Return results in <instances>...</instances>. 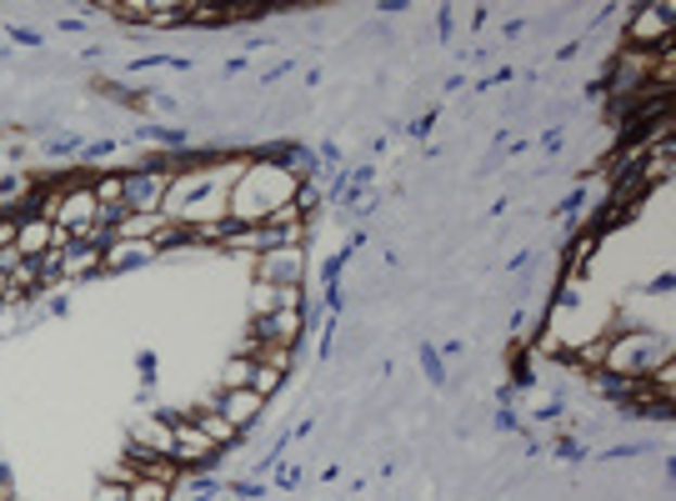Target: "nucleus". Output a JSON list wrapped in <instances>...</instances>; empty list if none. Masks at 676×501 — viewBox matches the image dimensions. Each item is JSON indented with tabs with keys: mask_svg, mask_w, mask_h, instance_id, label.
Here are the masks:
<instances>
[{
	"mask_svg": "<svg viewBox=\"0 0 676 501\" xmlns=\"http://www.w3.org/2000/svg\"><path fill=\"white\" fill-rule=\"evenodd\" d=\"M296 176L271 156V151H260V156H246V171L231 181V196H226V216L235 226H260L271 211H281L286 201H296Z\"/></svg>",
	"mask_w": 676,
	"mask_h": 501,
	"instance_id": "nucleus-1",
	"label": "nucleus"
},
{
	"mask_svg": "<svg viewBox=\"0 0 676 501\" xmlns=\"http://www.w3.org/2000/svg\"><path fill=\"white\" fill-rule=\"evenodd\" d=\"M662 361H672L666 331H647V326H612L607 331V361H601V371L626 376V382H641V376H651Z\"/></svg>",
	"mask_w": 676,
	"mask_h": 501,
	"instance_id": "nucleus-2",
	"label": "nucleus"
},
{
	"mask_svg": "<svg viewBox=\"0 0 676 501\" xmlns=\"http://www.w3.org/2000/svg\"><path fill=\"white\" fill-rule=\"evenodd\" d=\"M632 21L622 30V46H637V51H656L666 40H676V5L672 0H651V5H632Z\"/></svg>",
	"mask_w": 676,
	"mask_h": 501,
	"instance_id": "nucleus-3",
	"label": "nucleus"
},
{
	"mask_svg": "<svg viewBox=\"0 0 676 501\" xmlns=\"http://www.w3.org/2000/svg\"><path fill=\"white\" fill-rule=\"evenodd\" d=\"M170 416H176V451H170V457H176L186 472H211V466L221 462L226 451H216V441L195 426L191 411H170Z\"/></svg>",
	"mask_w": 676,
	"mask_h": 501,
	"instance_id": "nucleus-4",
	"label": "nucleus"
},
{
	"mask_svg": "<svg viewBox=\"0 0 676 501\" xmlns=\"http://www.w3.org/2000/svg\"><path fill=\"white\" fill-rule=\"evenodd\" d=\"M251 277L260 286H306V251L301 246H276V251H260L251 261Z\"/></svg>",
	"mask_w": 676,
	"mask_h": 501,
	"instance_id": "nucleus-5",
	"label": "nucleus"
},
{
	"mask_svg": "<svg viewBox=\"0 0 676 501\" xmlns=\"http://www.w3.org/2000/svg\"><path fill=\"white\" fill-rule=\"evenodd\" d=\"M211 391H216V396H211V407L221 411V416H226V422H231L241 436H246L251 426L266 416V407H271V401H266L260 391H251V386H235V391H221V386H211Z\"/></svg>",
	"mask_w": 676,
	"mask_h": 501,
	"instance_id": "nucleus-6",
	"label": "nucleus"
},
{
	"mask_svg": "<svg viewBox=\"0 0 676 501\" xmlns=\"http://www.w3.org/2000/svg\"><path fill=\"white\" fill-rule=\"evenodd\" d=\"M55 226H65L71 236L91 231L95 226V191H91V176H76L65 181V196H61V211H55Z\"/></svg>",
	"mask_w": 676,
	"mask_h": 501,
	"instance_id": "nucleus-7",
	"label": "nucleus"
},
{
	"mask_svg": "<svg viewBox=\"0 0 676 501\" xmlns=\"http://www.w3.org/2000/svg\"><path fill=\"white\" fill-rule=\"evenodd\" d=\"M126 441L156 451V457H170V451H176V416H170V411H161V416H136V422L126 426Z\"/></svg>",
	"mask_w": 676,
	"mask_h": 501,
	"instance_id": "nucleus-8",
	"label": "nucleus"
},
{
	"mask_svg": "<svg viewBox=\"0 0 676 501\" xmlns=\"http://www.w3.org/2000/svg\"><path fill=\"white\" fill-rule=\"evenodd\" d=\"M145 261H161L151 241H111L101 251V277H116V271H136Z\"/></svg>",
	"mask_w": 676,
	"mask_h": 501,
	"instance_id": "nucleus-9",
	"label": "nucleus"
},
{
	"mask_svg": "<svg viewBox=\"0 0 676 501\" xmlns=\"http://www.w3.org/2000/svg\"><path fill=\"white\" fill-rule=\"evenodd\" d=\"M597 246H601V236L591 231V226H582V231L572 236V246H566V266H561V281H566V286H576V281L586 277V266H591Z\"/></svg>",
	"mask_w": 676,
	"mask_h": 501,
	"instance_id": "nucleus-10",
	"label": "nucleus"
},
{
	"mask_svg": "<svg viewBox=\"0 0 676 501\" xmlns=\"http://www.w3.org/2000/svg\"><path fill=\"white\" fill-rule=\"evenodd\" d=\"M55 241V221H40V216H21V231H15V251L26 261H40Z\"/></svg>",
	"mask_w": 676,
	"mask_h": 501,
	"instance_id": "nucleus-11",
	"label": "nucleus"
},
{
	"mask_svg": "<svg viewBox=\"0 0 676 501\" xmlns=\"http://www.w3.org/2000/svg\"><path fill=\"white\" fill-rule=\"evenodd\" d=\"M101 251H105V246H86V241H71V251L61 256V281L101 277Z\"/></svg>",
	"mask_w": 676,
	"mask_h": 501,
	"instance_id": "nucleus-12",
	"label": "nucleus"
},
{
	"mask_svg": "<svg viewBox=\"0 0 676 501\" xmlns=\"http://www.w3.org/2000/svg\"><path fill=\"white\" fill-rule=\"evenodd\" d=\"M161 226H166V211H126L111 226V241H156Z\"/></svg>",
	"mask_w": 676,
	"mask_h": 501,
	"instance_id": "nucleus-13",
	"label": "nucleus"
},
{
	"mask_svg": "<svg viewBox=\"0 0 676 501\" xmlns=\"http://www.w3.org/2000/svg\"><path fill=\"white\" fill-rule=\"evenodd\" d=\"M191 416H195V426H201V432H206L211 441H216V451H231L235 441H241V432H235V426L226 422V416H221L216 407H195Z\"/></svg>",
	"mask_w": 676,
	"mask_h": 501,
	"instance_id": "nucleus-14",
	"label": "nucleus"
},
{
	"mask_svg": "<svg viewBox=\"0 0 676 501\" xmlns=\"http://www.w3.org/2000/svg\"><path fill=\"white\" fill-rule=\"evenodd\" d=\"M251 371H256V361H251V357H231V361L221 367V382H216V386H221V391H235V386H251Z\"/></svg>",
	"mask_w": 676,
	"mask_h": 501,
	"instance_id": "nucleus-15",
	"label": "nucleus"
},
{
	"mask_svg": "<svg viewBox=\"0 0 676 501\" xmlns=\"http://www.w3.org/2000/svg\"><path fill=\"white\" fill-rule=\"evenodd\" d=\"M281 382H286L281 371H276V367H260V361H256V371H251V391H260L266 401H271V396L281 391Z\"/></svg>",
	"mask_w": 676,
	"mask_h": 501,
	"instance_id": "nucleus-16",
	"label": "nucleus"
},
{
	"mask_svg": "<svg viewBox=\"0 0 676 501\" xmlns=\"http://www.w3.org/2000/svg\"><path fill=\"white\" fill-rule=\"evenodd\" d=\"M276 306H281V291L260 286V281H256V286H251V317H271Z\"/></svg>",
	"mask_w": 676,
	"mask_h": 501,
	"instance_id": "nucleus-17",
	"label": "nucleus"
},
{
	"mask_svg": "<svg viewBox=\"0 0 676 501\" xmlns=\"http://www.w3.org/2000/svg\"><path fill=\"white\" fill-rule=\"evenodd\" d=\"M130 501H176V491L161 487V481H145V476H136V481H130Z\"/></svg>",
	"mask_w": 676,
	"mask_h": 501,
	"instance_id": "nucleus-18",
	"label": "nucleus"
},
{
	"mask_svg": "<svg viewBox=\"0 0 676 501\" xmlns=\"http://www.w3.org/2000/svg\"><path fill=\"white\" fill-rule=\"evenodd\" d=\"M86 501H130V487H126V481H111V476H101Z\"/></svg>",
	"mask_w": 676,
	"mask_h": 501,
	"instance_id": "nucleus-19",
	"label": "nucleus"
},
{
	"mask_svg": "<svg viewBox=\"0 0 676 501\" xmlns=\"http://www.w3.org/2000/svg\"><path fill=\"white\" fill-rule=\"evenodd\" d=\"M5 291H11V281H5V277H0V306H5Z\"/></svg>",
	"mask_w": 676,
	"mask_h": 501,
	"instance_id": "nucleus-20",
	"label": "nucleus"
},
{
	"mask_svg": "<svg viewBox=\"0 0 676 501\" xmlns=\"http://www.w3.org/2000/svg\"><path fill=\"white\" fill-rule=\"evenodd\" d=\"M11 501H21V497H11Z\"/></svg>",
	"mask_w": 676,
	"mask_h": 501,
	"instance_id": "nucleus-21",
	"label": "nucleus"
}]
</instances>
